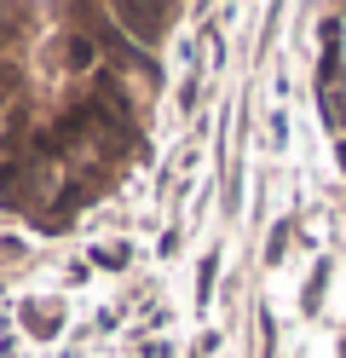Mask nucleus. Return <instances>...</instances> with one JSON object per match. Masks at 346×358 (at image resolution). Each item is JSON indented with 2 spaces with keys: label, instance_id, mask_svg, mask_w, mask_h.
Masks as SVG:
<instances>
[{
  "label": "nucleus",
  "instance_id": "nucleus-1",
  "mask_svg": "<svg viewBox=\"0 0 346 358\" xmlns=\"http://www.w3.org/2000/svg\"><path fill=\"white\" fill-rule=\"evenodd\" d=\"M115 17H122V24H133V41H161V24H168V12L161 6H115Z\"/></svg>",
  "mask_w": 346,
  "mask_h": 358
},
{
  "label": "nucleus",
  "instance_id": "nucleus-6",
  "mask_svg": "<svg viewBox=\"0 0 346 358\" xmlns=\"http://www.w3.org/2000/svg\"><path fill=\"white\" fill-rule=\"evenodd\" d=\"M12 87H17V81H12V70H0V110L12 104Z\"/></svg>",
  "mask_w": 346,
  "mask_h": 358
},
{
  "label": "nucleus",
  "instance_id": "nucleus-4",
  "mask_svg": "<svg viewBox=\"0 0 346 358\" xmlns=\"http://www.w3.org/2000/svg\"><path fill=\"white\" fill-rule=\"evenodd\" d=\"M29 329H35V335H52V329H58V312H35Z\"/></svg>",
  "mask_w": 346,
  "mask_h": 358
},
{
  "label": "nucleus",
  "instance_id": "nucleus-5",
  "mask_svg": "<svg viewBox=\"0 0 346 358\" xmlns=\"http://www.w3.org/2000/svg\"><path fill=\"white\" fill-rule=\"evenodd\" d=\"M214 272H219V260L208 255V266H202V283H196V289H202V301H208V289H214Z\"/></svg>",
  "mask_w": 346,
  "mask_h": 358
},
{
  "label": "nucleus",
  "instance_id": "nucleus-2",
  "mask_svg": "<svg viewBox=\"0 0 346 358\" xmlns=\"http://www.w3.org/2000/svg\"><path fill=\"white\" fill-rule=\"evenodd\" d=\"M127 255H133L127 243H99V249H92V260H99L104 272H122V266H127Z\"/></svg>",
  "mask_w": 346,
  "mask_h": 358
},
{
  "label": "nucleus",
  "instance_id": "nucleus-3",
  "mask_svg": "<svg viewBox=\"0 0 346 358\" xmlns=\"http://www.w3.org/2000/svg\"><path fill=\"white\" fill-rule=\"evenodd\" d=\"M64 58L75 64V70H87V64H92V47H87V41L75 35V41H64Z\"/></svg>",
  "mask_w": 346,
  "mask_h": 358
}]
</instances>
